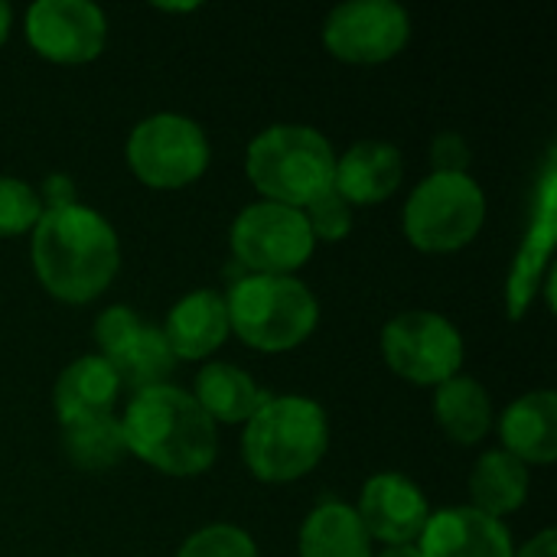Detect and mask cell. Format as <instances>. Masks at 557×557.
<instances>
[{
  "instance_id": "cell-1",
  "label": "cell",
  "mask_w": 557,
  "mask_h": 557,
  "mask_svg": "<svg viewBox=\"0 0 557 557\" xmlns=\"http://www.w3.org/2000/svg\"><path fill=\"white\" fill-rule=\"evenodd\" d=\"M29 258L39 284L62 304H91L108 290L121 268L114 225L82 202L42 209L29 232Z\"/></svg>"
},
{
  "instance_id": "cell-2",
  "label": "cell",
  "mask_w": 557,
  "mask_h": 557,
  "mask_svg": "<svg viewBox=\"0 0 557 557\" xmlns=\"http://www.w3.org/2000/svg\"><path fill=\"white\" fill-rule=\"evenodd\" d=\"M121 428L127 454L166 476H199L219 454L215 424L180 385L134 392Z\"/></svg>"
},
{
  "instance_id": "cell-3",
  "label": "cell",
  "mask_w": 557,
  "mask_h": 557,
  "mask_svg": "<svg viewBox=\"0 0 557 557\" xmlns=\"http://www.w3.org/2000/svg\"><path fill=\"white\" fill-rule=\"evenodd\" d=\"M330 447L323 405L304 395H271L245 424L242 457L261 483H294L317 470Z\"/></svg>"
},
{
  "instance_id": "cell-4",
  "label": "cell",
  "mask_w": 557,
  "mask_h": 557,
  "mask_svg": "<svg viewBox=\"0 0 557 557\" xmlns=\"http://www.w3.org/2000/svg\"><path fill=\"white\" fill-rule=\"evenodd\" d=\"M336 150L310 124H271L245 153V173L264 202L307 209L333 189Z\"/></svg>"
},
{
  "instance_id": "cell-5",
  "label": "cell",
  "mask_w": 557,
  "mask_h": 557,
  "mask_svg": "<svg viewBox=\"0 0 557 557\" xmlns=\"http://www.w3.org/2000/svg\"><path fill=\"white\" fill-rule=\"evenodd\" d=\"M232 333L258 352H290L320 323L313 290L294 274H245L225 294Z\"/></svg>"
},
{
  "instance_id": "cell-6",
  "label": "cell",
  "mask_w": 557,
  "mask_h": 557,
  "mask_svg": "<svg viewBox=\"0 0 557 557\" xmlns=\"http://www.w3.org/2000/svg\"><path fill=\"white\" fill-rule=\"evenodd\" d=\"M486 222V193L470 173H431L405 202V235L424 255L467 248Z\"/></svg>"
},
{
  "instance_id": "cell-7",
  "label": "cell",
  "mask_w": 557,
  "mask_h": 557,
  "mask_svg": "<svg viewBox=\"0 0 557 557\" xmlns=\"http://www.w3.org/2000/svg\"><path fill=\"white\" fill-rule=\"evenodd\" d=\"M127 166L150 189H186L209 170L206 131L173 111L150 114L134 124L127 137Z\"/></svg>"
},
{
  "instance_id": "cell-8",
  "label": "cell",
  "mask_w": 557,
  "mask_h": 557,
  "mask_svg": "<svg viewBox=\"0 0 557 557\" xmlns=\"http://www.w3.org/2000/svg\"><path fill=\"white\" fill-rule=\"evenodd\" d=\"M382 356L395 375L411 385H444L460 375L463 366V336L460 330L434 310H408L385 323Z\"/></svg>"
},
{
  "instance_id": "cell-9",
  "label": "cell",
  "mask_w": 557,
  "mask_h": 557,
  "mask_svg": "<svg viewBox=\"0 0 557 557\" xmlns=\"http://www.w3.org/2000/svg\"><path fill=\"white\" fill-rule=\"evenodd\" d=\"M232 255L251 274H294L313 258V235L300 209L277 202L245 206L228 232Z\"/></svg>"
},
{
  "instance_id": "cell-10",
  "label": "cell",
  "mask_w": 557,
  "mask_h": 557,
  "mask_svg": "<svg viewBox=\"0 0 557 557\" xmlns=\"http://www.w3.org/2000/svg\"><path fill=\"white\" fill-rule=\"evenodd\" d=\"M98 356L111 366L121 388L144 392L153 385H166L176 369V356L166 346L163 330L144 323L131 307L114 304L95 320Z\"/></svg>"
},
{
  "instance_id": "cell-11",
  "label": "cell",
  "mask_w": 557,
  "mask_h": 557,
  "mask_svg": "<svg viewBox=\"0 0 557 557\" xmlns=\"http://www.w3.org/2000/svg\"><path fill=\"white\" fill-rule=\"evenodd\" d=\"M411 39V16L395 0H349L323 23L326 49L349 65H379L395 59Z\"/></svg>"
},
{
  "instance_id": "cell-12",
  "label": "cell",
  "mask_w": 557,
  "mask_h": 557,
  "mask_svg": "<svg viewBox=\"0 0 557 557\" xmlns=\"http://www.w3.org/2000/svg\"><path fill=\"white\" fill-rule=\"evenodd\" d=\"M26 42L55 65H85L108 42V16L88 0H36L23 20Z\"/></svg>"
},
{
  "instance_id": "cell-13",
  "label": "cell",
  "mask_w": 557,
  "mask_h": 557,
  "mask_svg": "<svg viewBox=\"0 0 557 557\" xmlns=\"http://www.w3.org/2000/svg\"><path fill=\"white\" fill-rule=\"evenodd\" d=\"M557 238V153H548L545 173L539 180V193H535V209H532V222L525 228V238L516 251L512 271H509V284H506V310L512 320H522L525 310L532 307L542 277L552 271V251H555Z\"/></svg>"
},
{
  "instance_id": "cell-14",
  "label": "cell",
  "mask_w": 557,
  "mask_h": 557,
  "mask_svg": "<svg viewBox=\"0 0 557 557\" xmlns=\"http://www.w3.org/2000/svg\"><path fill=\"white\" fill-rule=\"evenodd\" d=\"M352 509L359 522L366 525L369 539L388 548L414 545L431 516L428 496L421 493V486L401 473H375L372 480H366L359 506Z\"/></svg>"
},
{
  "instance_id": "cell-15",
  "label": "cell",
  "mask_w": 557,
  "mask_h": 557,
  "mask_svg": "<svg viewBox=\"0 0 557 557\" xmlns=\"http://www.w3.org/2000/svg\"><path fill=\"white\" fill-rule=\"evenodd\" d=\"M421 557H512L516 545L506 522L473 506H454L428 516L414 542Z\"/></svg>"
},
{
  "instance_id": "cell-16",
  "label": "cell",
  "mask_w": 557,
  "mask_h": 557,
  "mask_svg": "<svg viewBox=\"0 0 557 557\" xmlns=\"http://www.w3.org/2000/svg\"><path fill=\"white\" fill-rule=\"evenodd\" d=\"M228 310L225 294L219 290H193L180 297L166 313V346L176 356V362H202L212 352H219L228 339Z\"/></svg>"
},
{
  "instance_id": "cell-17",
  "label": "cell",
  "mask_w": 557,
  "mask_h": 557,
  "mask_svg": "<svg viewBox=\"0 0 557 557\" xmlns=\"http://www.w3.org/2000/svg\"><path fill=\"white\" fill-rule=\"evenodd\" d=\"M405 180L401 150L388 140H359L336 157L333 189L349 206H375L398 193Z\"/></svg>"
},
{
  "instance_id": "cell-18",
  "label": "cell",
  "mask_w": 557,
  "mask_h": 557,
  "mask_svg": "<svg viewBox=\"0 0 557 557\" xmlns=\"http://www.w3.org/2000/svg\"><path fill=\"white\" fill-rule=\"evenodd\" d=\"M503 450L525 467H548L557 460V395L542 388L516 398L499 418Z\"/></svg>"
},
{
  "instance_id": "cell-19",
  "label": "cell",
  "mask_w": 557,
  "mask_h": 557,
  "mask_svg": "<svg viewBox=\"0 0 557 557\" xmlns=\"http://www.w3.org/2000/svg\"><path fill=\"white\" fill-rule=\"evenodd\" d=\"M121 382L101 356H78L52 388V408L62 428L114 414Z\"/></svg>"
},
{
  "instance_id": "cell-20",
  "label": "cell",
  "mask_w": 557,
  "mask_h": 557,
  "mask_svg": "<svg viewBox=\"0 0 557 557\" xmlns=\"http://www.w3.org/2000/svg\"><path fill=\"white\" fill-rule=\"evenodd\" d=\"M189 395L215 428L248 424V418L271 398L258 388V382L248 372H242L232 362H206Z\"/></svg>"
},
{
  "instance_id": "cell-21",
  "label": "cell",
  "mask_w": 557,
  "mask_h": 557,
  "mask_svg": "<svg viewBox=\"0 0 557 557\" xmlns=\"http://www.w3.org/2000/svg\"><path fill=\"white\" fill-rule=\"evenodd\" d=\"M297 555L372 557V539L352 506H346L339 499H326L304 519L300 539H297Z\"/></svg>"
},
{
  "instance_id": "cell-22",
  "label": "cell",
  "mask_w": 557,
  "mask_h": 557,
  "mask_svg": "<svg viewBox=\"0 0 557 557\" xmlns=\"http://www.w3.org/2000/svg\"><path fill=\"white\" fill-rule=\"evenodd\" d=\"M434 418L454 444L473 447L493 431L496 414H493L490 392L476 379L454 375L434 392Z\"/></svg>"
},
{
  "instance_id": "cell-23",
  "label": "cell",
  "mask_w": 557,
  "mask_h": 557,
  "mask_svg": "<svg viewBox=\"0 0 557 557\" xmlns=\"http://www.w3.org/2000/svg\"><path fill=\"white\" fill-rule=\"evenodd\" d=\"M529 467L506 450H486L470 473V506L483 516L506 519L529 499Z\"/></svg>"
},
{
  "instance_id": "cell-24",
  "label": "cell",
  "mask_w": 557,
  "mask_h": 557,
  "mask_svg": "<svg viewBox=\"0 0 557 557\" xmlns=\"http://www.w3.org/2000/svg\"><path fill=\"white\" fill-rule=\"evenodd\" d=\"M62 450H65L69 463L85 473L114 470L124 457H131L121 418H114V414H101V418L62 428Z\"/></svg>"
},
{
  "instance_id": "cell-25",
  "label": "cell",
  "mask_w": 557,
  "mask_h": 557,
  "mask_svg": "<svg viewBox=\"0 0 557 557\" xmlns=\"http://www.w3.org/2000/svg\"><path fill=\"white\" fill-rule=\"evenodd\" d=\"M42 215L39 193L20 176H0V238L26 235Z\"/></svg>"
},
{
  "instance_id": "cell-26",
  "label": "cell",
  "mask_w": 557,
  "mask_h": 557,
  "mask_svg": "<svg viewBox=\"0 0 557 557\" xmlns=\"http://www.w3.org/2000/svg\"><path fill=\"white\" fill-rule=\"evenodd\" d=\"M176 557H258V545L245 529L228 525V522H215V525L193 532L180 545Z\"/></svg>"
},
{
  "instance_id": "cell-27",
  "label": "cell",
  "mask_w": 557,
  "mask_h": 557,
  "mask_svg": "<svg viewBox=\"0 0 557 557\" xmlns=\"http://www.w3.org/2000/svg\"><path fill=\"white\" fill-rule=\"evenodd\" d=\"M300 212L310 225L313 242H343L352 232V206L336 189L323 193Z\"/></svg>"
},
{
  "instance_id": "cell-28",
  "label": "cell",
  "mask_w": 557,
  "mask_h": 557,
  "mask_svg": "<svg viewBox=\"0 0 557 557\" xmlns=\"http://www.w3.org/2000/svg\"><path fill=\"white\" fill-rule=\"evenodd\" d=\"M431 163L434 173H467L470 166V147L457 131H444L431 144Z\"/></svg>"
},
{
  "instance_id": "cell-29",
  "label": "cell",
  "mask_w": 557,
  "mask_h": 557,
  "mask_svg": "<svg viewBox=\"0 0 557 557\" xmlns=\"http://www.w3.org/2000/svg\"><path fill=\"white\" fill-rule=\"evenodd\" d=\"M39 202H42V209H59V206H72V202H78V199H75V186H72V180H69V176H62V173H52V176L42 183Z\"/></svg>"
},
{
  "instance_id": "cell-30",
  "label": "cell",
  "mask_w": 557,
  "mask_h": 557,
  "mask_svg": "<svg viewBox=\"0 0 557 557\" xmlns=\"http://www.w3.org/2000/svg\"><path fill=\"white\" fill-rule=\"evenodd\" d=\"M512 557H557V535L555 529L539 532L529 545H522Z\"/></svg>"
},
{
  "instance_id": "cell-31",
  "label": "cell",
  "mask_w": 557,
  "mask_h": 557,
  "mask_svg": "<svg viewBox=\"0 0 557 557\" xmlns=\"http://www.w3.org/2000/svg\"><path fill=\"white\" fill-rule=\"evenodd\" d=\"M10 26H13V10H10V3L0 0V46H3L7 36H10Z\"/></svg>"
},
{
  "instance_id": "cell-32",
  "label": "cell",
  "mask_w": 557,
  "mask_h": 557,
  "mask_svg": "<svg viewBox=\"0 0 557 557\" xmlns=\"http://www.w3.org/2000/svg\"><path fill=\"white\" fill-rule=\"evenodd\" d=\"M372 557H421L418 555V548L414 545H398V548H385V552H379V555Z\"/></svg>"
},
{
  "instance_id": "cell-33",
  "label": "cell",
  "mask_w": 557,
  "mask_h": 557,
  "mask_svg": "<svg viewBox=\"0 0 557 557\" xmlns=\"http://www.w3.org/2000/svg\"><path fill=\"white\" fill-rule=\"evenodd\" d=\"M199 3H157V10H163V13H193Z\"/></svg>"
}]
</instances>
